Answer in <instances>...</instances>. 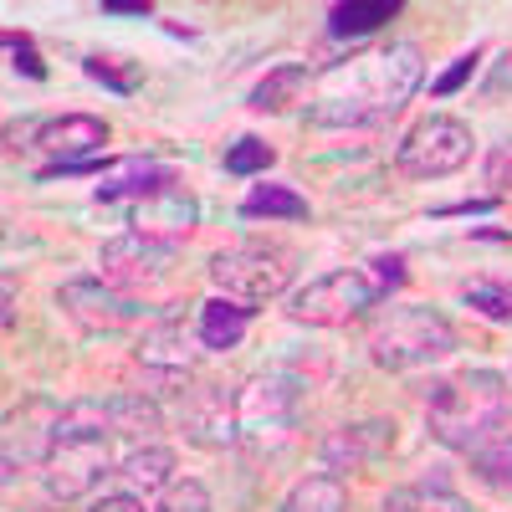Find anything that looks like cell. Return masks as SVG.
<instances>
[{"label":"cell","mask_w":512,"mask_h":512,"mask_svg":"<svg viewBox=\"0 0 512 512\" xmlns=\"http://www.w3.org/2000/svg\"><path fill=\"white\" fill-rule=\"evenodd\" d=\"M251 318H256V308L231 303V297H210V303H200V323H195L200 349H205V354H226V349H236V344H241V333L251 328Z\"/></svg>","instance_id":"17"},{"label":"cell","mask_w":512,"mask_h":512,"mask_svg":"<svg viewBox=\"0 0 512 512\" xmlns=\"http://www.w3.org/2000/svg\"><path fill=\"white\" fill-rule=\"evenodd\" d=\"M297 400H303V379L297 374H256L236 390V425L241 446L272 451L292 436L297 425Z\"/></svg>","instance_id":"7"},{"label":"cell","mask_w":512,"mask_h":512,"mask_svg":"<svg viewBox=\"0 0 512 512\" xmlns=\"http://www.w3.org/2000/svg\"><path fill=\"white\" fill-rule=\"evenodd\" d=\"M210 282H216V292L231 297V303L262 308L292 287V251L272 246V241H241L231 251L210 256Z\"/></svg>","instance_id":"6"},{"label":"cell","mask_w":512,"mask_h":512,"mask_svg":"<svg viewBox=\"0 0 512 512\" xmlns=\"http://www.w3.org/2000/svg\"><path fill=\"white\" fill-rule=\"evenodd\" d=\"M103 405H108V436H123L134 446H149L154 431L164 425V415L149 395H108Z\"/></svg>","instance_id":"19"},{"label":"cell","mask_w":512,"mask_h":512,"mask_svg":"<svg viewBox=\"0 0 512 512\" xmlns=\"http://www.w3.org/2000/svg\"><path fill=\"white\" fill-rule=\"evenodd\" d=\"M400 282H405L400 256H374L369 267H338V272L313 277L303 292H292L287 313L292 323H308V328H349L374 303H384Z\"/></svg>","instance_id":"4"},{"label":"cell","mask_w":512,"mask_h":512,"mask_svg":"<svg viewBox=\"0 0 512 512\" xmlns=\"http://www.w3.org/2000/svg\"><path fill=\"white\" fill-rule=\"evenodd\" d=\"M395 0H344L328 11V36H374L384 21H395Z\"/></svg>","instance_id":"24"},{"label":"cell","mask_w":512,"mask_h":512,"mask_svg":"<svg viewBox=\"0 0 512 512\" xmlns=\"http://www.w3.org/2000/svg\"><path fill=\"white\" fill-rule=\"evenodd\" d=\"M175 262H180V246L128 231V236H118V241H108L98 251V267H103L98 277L108 287H118V292H149V287H159L169 272H175Z\"/></svg>","instance_id":"9"},{"label":"cell","mask_w":512,"mask_h":512,"mask_svg":"<svg viewBox=\"0 0 512 512\" xmlns=\"http://www.w3.org/2000/svg\"><path fill=\"white\" fill-rule=\"evenodd\" d=\"M487 185H492V200L512 195V139L487 154Z\"/></svg>","instance_id":"31"},{"label":"cell","mask_w":512,"mask_h":512,"mask_svg":"<svg viewBox=\"0 0 512 512\" xmlns=\"http://www.w3.org/2000/svg\"><path fill=\"white\" fill-rule=\"evenodd\" d=\"M108 405L103 400H72L57 420V446L41 461V482L57 502L88 497L103 477H113V446H108Z\"/></svg>","instance_id":"3"},{"label":"cell","mask_w":512,"mask_h":512,"mask_svg":"<svg viewBox=\"0 0 512 512\" xmlns=\"http://www.w3.org/2000/svg\"><path fill=\"white\" fill-rule=\"evenodd\" d=\"M6 52H11V67L16 72H26V77H47V67H41V57H36V47H31V36H21V31H6Z\"/></svg>","instance_id":"32"},{"label":"cell","mask_w":512,"mask_h":512,"mask_svg":"<svg viewBox=\"0 0 512 512\" xmlns=\"http://www.w3.org/2000/svg\"><path fill=\"white\" fill-rule=\"evenodd\" d=\"M277 512H349V487L333 472H313L277 502Z\"/></svg>","instance_id":"21"},{"label":"cell","mask_w":512,"mask_h":512,"mask_svg":"<svg viewBox=\"0 0 512 512\" xmlns=\"http://www.w3.org/2000/svg\"><path fill=\"white\" fill-rule=\"evenodd\" d=\"M472 477L487 492L512 497V431H502L497 441H487L482 451H472Z\"/></svg>","instance_id":"25"},{"label":"cell","mask_w":512,"mask_h":512,"mask_svg":"<svg viewBox=\"0 0 512 512\" xmlns=\"http://www.w3.org/2000/svg\"><path fill=\"white\" fill-rule=\"evenodd\" d=\"M507 82H512V52H502V67H497V82H492V88H487V93L497 98V93L507 88Z\"/></svg>","instance_id":"35"},{"label":"cell","mask_w":512,"mask_h":512,"mask_svg":"<svg viewBox=\"0 0 512 512\" xmlns=\"http://www.w3.org/2000/svg\"><path fill=\"white\" fill-rule=\"evenodd\" d=\"M195 221H200V205H195V195L185 190V185H159L154 195H144L134 210H128V226H134L139 236H149V241H169V246H180L190 231H195Z\"/></svg>","instance_id":"14"},{"label":"cell","mask_w":512,"mask_h":512,"mask_svg":"<svg viewBox=\"0 0 512 512\" xmlns=\"http://www.w3.org/2000/svg\"><path fill=\"white\" fill-rule=\"evenodd\" d=\"M103 16H149L144 0H103Z\"/></svg>","instance_id":"34"},{"label":"cell","mask_w":512,"mask_h":512,"mask_svg":"<svg viewBox=\"0 0 512 512\" xmlns=\"http://www.w3.org/2000/svg\"><path fill=\"white\" fill-rule=\"evenodd\" d=\"M0 323L16 328V282H11V277H6V313H0Z\"/></svg>","instance_id":"36"},{"label":"cell","mask_w":512,"mask_h":512,"mask_svg":"<svg viewBox=\"0 0 512 512\" xmlns=\"http://www.w3.org/2000/svg\"><path fill=\"white\" fill-rule=\"evenodd\" d=\"M472 128H466L461 118L451 113H431V118H420L410 134L400 139L395 149V169L410 180H446L456 175V169L472 159Z\"/></svg>","instance_id":"8"},{"label":"cell","mask_w":512,"mask_h":512,"mask_svg":"<svg viewBox=\"0 0 512 512\" xmlns=\"http://www.w3.org/2000/svg\"><path fill=\"white\" fill-rule=\"evenodd\" d=\"M425 420L431 436L446 451H482L512 425V384L497 369H466L456 379H431L420 384Z\"/></svg>","instance_id":"2"},{"label":"cell","mask_w":512,"mask_h":512,"mask_svg":"<svg viewBox=\"0 0 512 512\" xmlns=\"http://www.w3.org/2000/svg\"><path fill=\"white\" fill-rule=\"evenodd\" d=\"M134 359H139V369H149L159 379H190V369L200 359V333L185 328V318H159L139 333Z\"/></svg>","instance_id":"13"},{"label":"cell","mask_w":512,"mask_h":512,"mask_svg":"<svg viewBox=\"0 0 512 512\" xmlns=\"http://www.w3.org/2000/svg\"><path fill=\"white\" fill-rule=\"evenodd\" d=\"M88 512H144V502L134 492H103V497H93Z\"/></svg>","instance_id":"33"},{"label":"cell","mask_w":512,"mask_h":512,"mask_svg":"<svg viewBox=\"0 0 512 512\" xmlns=\"http://www.w3.org/2000/svg\"><path fill=\"white\" fill-rule=\"evenodd\" d=\"M57 420H62V405H52V400H26L6 420V482L21 477V466H41L52 456Z\"/></svg>","instance_id":"12"},{"label":"cell","mask_w":512,"mask_h":512,"mask_svg":"<svg viewBox=\"0 0 512 512\" xmlns=\"http://www.w3.org/2000/svg\"><path fill=\"white\" fill-rule=\"evenodd\" d=\"M149 512H210V492H205L195 477H175V482L154 497Z\"/></svg>","instance_id":"29"},{"label":"cell","mask_w":512,"mask_h":512,"mask_svg":"<svg viewBox=\"0 0 512 512\" xmlns=\"http://www.w3.org/2000/svg\"><path fill=\"white\" fill-rule=\"evenodd\" d=\"M384 512H472L466 497H456L441 477L436 482H405L384 492Z\"/></svg>","instance_id":"22"},{"label":"cell","mask_w":512,"mask_h":512,"mask_svg":"<svg viewBox=\"0 0 512 512\" xmlns=\"http://www.w3.org/2000/svg\"><path fill=\"white\" fill-rule=\"evenodd\" d=\"M308 221L313 205L297 195L292 185H256L246 200H241V221Z\"/></svg>","instance_id":"23"},{"label":"cell","mask_w":512,"mask_h":512,"mask_svg":"<svg viewBox=\"0 0 512 512\" xmlns=\"http://www.w3.org/2000/svg\"><path fill=\"white\" fill-rule=\"evenodd\" d=\"M62 308L77 328H88V333H118L128 323H139L144 308L134 303L128 292L108 287L103 277H82V282H67L62 287Z\"/></svg>","instance_id":"11"},{"label":"cell","mask_w":512,"mask_h":512,"mask_svg":"<svg viewBox=\"0 0 512 512\" xmlns=\"http://www.w3.org/2000/svg\"><path fill=\"white\" fill-rule=\"evenodd\" d=\"M466 308H477L492 323H512V287L507 282H466Z\"/></svg>","instance_id":"28"},{"label":"cell","mask_w":512,"mask_h":512,"mask_svg":"<svg viewBox=\"0 0 512 512\" xmlns=\"http://www.w3.org/2000/svg\"><path fill=\"white\" fill-rule=\"evenodd\" d=\"M180 425H185V441L200 446V451H231V446H241L236 390H226V384H200V390H190L185 410H180Z\"/></svg>","instance_id":"10"},{"label":"cell","mask_w":512,"mask_h":512,"mask_svg":"<svg viewBox=\"0 0 512 512\" xmlns=\"http://www.w3.org/2000/svg\"><path fill=\"white\" fill-rule=\"evenodd\" d=\"M425 77L415 41H390L384 52H364L349 62H333L313 82L308 123L313 128H364L379 118H395Z\"/></svg>","instance_id":"1"},{"label":"cell","mask_w":512,"mask_h":512,"mask_svg":"<svg viewBox=\"0 0 512 512\" xmlns=\"http://www.w3.org/2000/svg\"><path fill=\"white\" fill-rule=\"evenodd\" d=\"M303 93H308V67L303 62H282V67H272L262 82H256L246 103L256 113H287L292 103H303Z\"/></svg>","instance_id":"20"},{"label":"cell","mask_w":512,"mask_h":512,"mask_svg":"<svg viewBox=\"0 0 512 512\" xmlns=\"http://www.w3.org/2000/svg\"><path fill=\"white\" fill-rule=\"evenodd\" d=\"M456 354V328L436 308H395L384 313L369 333V359L390 374L420 369V364H441Z\"/></svg>","instance_id":"5"},{"label":"cell","mask_w":512,"mask_h":512,"mask_svg":"<svg viewBox=\"0 0 512 512\" xmlns=\"http://www.w3.org/2000/svg\"><path fill=\"white\" fill-rule=\"evenodd\" d=\"M175 466H180L175 451L159 446V441H149V446H128V451H123L118 477L134 487V492H164L169 482H175Z\"/></svg>","instance_id":"18"},{"label":"cell","mask_w":512,"mask_h":512,"mask_svg":"<svg viewBox=\"0 0 512 512\" xmlns=\"http://www.w3.org/2000/svg\"><path fill=\"white\" fill-rule=\"evenodd\" d=\"M88 77L93 82H103V88H113L118 98H128V93H139V77H144V67L139 62H128V57H108V52H93L88 62Z\"/></svg>","instance_id":"26"},{"label":"cell","mask_w":512,"mask_h":512,"mask_svg":"<svg viewBox=\"0 0 512 512\" xmlns=\"http://www.w3.org/2000/svg\"><path fill=\"white\" fill-rule=\"evenodd\" d=\"M395 446V420H364V425H338V431L323 441V461L328 472H364L374 466L384 451Z\"/></svg>","instance_id":"16"},{"label":"cell","mask_w":512,"mask_h":512,"mask_svg":"<svg viewBox=\"0 0 512 512\" xmlns=\"http://www.w3.org/2000/svg\"><path fill=\"white\" fill-rule=\"evenodd\" d=\"M477 62H482V52H461V57H456V62H451V67H446V72L431 82V93H436V98H451V93H461V88H466V77L477 72Z\"/></svg>","instance_id":"30"},{"label":"cell","mask_w":512,"mask_h":512,"mask_svg":"<svg viewBox=\"0 0 512 512\" xmlns=\"http://www.w3.org/2000/svg\"><path fill=\"white\" fill-rule=\"evenodd\" d=\"M108 144V123L93 113H62L36 128V149H47L52 164H88Z\"/></svg>","instance_id":"15"},{"label":"cell","mask_w":512,"mask_h":512,"mask_svg":"<svg viewBox=\"0 0 512 512\" xmlns=\"http://www.w3.org/2000/svg\"><path fill=\"white\" fill-rule=\"evenodd\" d=\"M272 159H277V149H272L267 139H256V134H241V139L226 149V169H231V175H267Z\"/></svg>","instance_id":"27"}]
</instances>
